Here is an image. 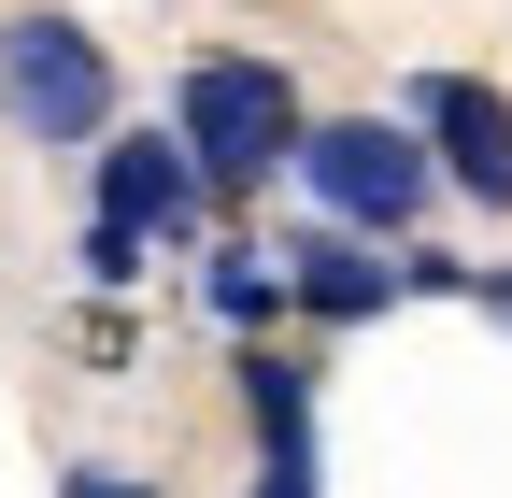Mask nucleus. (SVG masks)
Instances as JSON below:
<instances>
[{
	"label": "nucleus",
	"mask_w": 512,
	"mask_h": 498,
	"mask_svg": "<svg viewBox=\"0 0 512 498\" xmlns=\"http://www.w3.org/2000/svg\"><path fill=\"white\" fill-rule=\"evenodd\" d=\"M185 171L200 185H271L285 157H299V86L271 72V57H200L185 72Z\"/></svg>",
	"instance_id": "1"
},
{
	"label": "nucleus",
	"mask_w": 512,
	"mask_h": 498,
	"mask_svg": "<svg viewBox=\"0 0 512 498\" xmlns=\"http://www.w3.org/2000/svg\"><path fill=\"white\" fill-rule=\"evenodd\" d=\"M313 200H328V228H413L427 214V143L413 129H384V114H342V129H299V157H285Z\"/></svg>",
	"instance_id": "2"
},
{
	"label": "nucleus",
	"mask_w": 512,
	"mask_h": 498,
	"mask_svg": "<svg viewBox=\"0 0 512 498\" xmlns=\"http://www.w3.org/2000/svg\"><path fill=\"white\" fill-rule=\"evenodd\" d=\"M0 114H15L29 143H86L114 114V57L72 15H15V29H0Z\"/></svg>",
	"instance_id": "3"
},
{
	"label": "nucleus",
	"mask_w": 512,
	"mask_h": 498,
	"mask_svg": "<svg viewBox=\"0 0 512 498\" xmlns=\"http://www.w3.org/2000/svg\"><path fill=\"white\" fill-rule=\"evenodd\" d=\"M413 129H441V157H427V171H456L470 200H512V100H498V86L427 72V86H413Z\"/></svg>",
	"instance_id": "4"
},
{
	"label": "nucleus",
	"mask_w": 512,
	"mask_h": 498,
	"mask_svg": "<svg viewBox=\"0 0 512 498\" xmlns=\"http://www.w3.org/2000/svg\"><path fill=\"white\" fill-rule=\"evenodd\" d=\"M100 228L143 242V257L200 228V171H185V143H114V157H100Z\"/></svg>",
	"instance_id": "5"
},
{
	"label": "nucleus",
	"mask_w": 512,
	"mask_h": 498,
	"mask_svg": "<svg viewBox=\"0 0 512 498\" xmlns=\"http://www.w3.org/2000/svg\"><path fill=\"white\" fill-rule=\"evenodd\" d=\"M271 285H299L328 328H356V314H384V299H399V271H384L356 228H313V242H285V271H271Z\"/></svg>",
	"instance_id": "6"
},
{
	"label": "nucleus",
	"mask_w": 512,
	"mask_h": 498,
	"mask_svg": "<svg viewBox=\"0 0 512 498\" xmlns=\"http://www.w3.org/2000/svg\"><path fill=\"white\" fill-rule=\"evenodd\" d=\"M242 399H256V442H313V370L299 356H242Z\"/></svg>",
	"instance_id": "7"
},
{
	"label": "nucleus",
	"mask_w": 512,
	"mask_h": 498,
	"mask_svg": "<svg viewBox=\"0 0 512 498\" xmlns=\"http://www.w3.org/2000/svg\"><path fill=\"white\" fill-rule=\"evenodd\" d=\"M214 314L256 328V314H271V271H256V257H214Z\"/></svg>",
	"instance_id": "8"
},
{
	"label": "nucleus",
	"mask_w": 512,
	"mask_h": 498,
	"mask_svg": "<svg viewBox=\"0 0 512 498\" xmlns=\"http://www.w3.org/2000/svg\"><path fill=\"white\" fill-rule=\"evenodd\" d=\"M242 498H313V442H271V456H256V484Z\"/></svg>",
	"instance_id": "9"
},
{
	"label": "nucleus",
	"mask_w": 512,
	"mask_h": 498,
	"mask_svg": "<svg viewBox=\"0 0 512 498\" xmlns=\"http://www.w3.org/2000/svg\"><path fill=\"white\" fill-rule=\"evenodd\" d=\"M57 498H143V484H128V470H72V484H57Z\"/></svg>",
	"instance_id": "10"
},
{
	"label": "nucleus",
	"mask_w": 512,
	"mask_h": 498,
	"mask_svg": "<svg viewBox=\"0 0 512 498\" xmlns=\"http://www.w3.org/2000/svg\"><path fill=\"white\" fill-rule=\"evenodd\" d=\"M470 299H484V314H498V328H512V271H470Z\"/></svg>",
	"instance_id": "11"
}]
</instances>
